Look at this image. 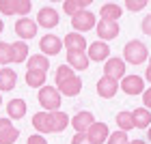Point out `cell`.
I'll use <instances>...</instances> for the list:
<instances>
[{
  "mask_svg": "<svg viewBox=\"0 0 151 144\" xmlns=\"http://www.w3.org/2000/svg\"><path fill=\"white\" fill-rule=\"evenodd\" d=\"M147 6V0H127L125 2V9L127 11H132V13H138V11H142Z\"/></svg>",
  "mask_w": 151,
  "mask_h": 144,
  "instance_id": "33",
  "label": "cell"
},
{
  "mask_svg": "<svg viewBox=\"0 0 151 144\" xmlns=\"http://www.w3.org/2000/svg\"><path fill=\"white\" fill-rule=\"evenodd\" d=\"M119 88L125 95H132V97L142 95L145 93V78H140V75H125V78L119 82Z\"/></svg>",
  "mask_w": 151,
  "mask_h": 144,
  "instance_id": "5",
  "label": "cell"
},
{
  "mask_svg": "<svg viewBox=\"0 0 151 144\" xmlns=\"http://www.w3.org/2000/svg\"><path fill=\"white\" fill-rule=\"evenodd\" d=\"M37 101L41 103L43 112H58L60 103H63V95L58 93L56 86H43V88H39Z\"/></svg>",
  "mask_w": 151,
  "mask_h": 144,
  "instance_id": "1",
  "label": "cell"
},
{
  "mask_svg": "<svg viewBox=\"0 0 151 144\" xmlns=\"http://www.w3.org/2000/svg\"><path fill=\"white\" fill-rule=\"evenodd\" d=\"M11 60H13V65H19V63L28 60V45H26V41L11 43Z\"/></svg>",
  "mask_w": 151,
  "mask_h": 144,
  "instance_id": "20",
  "label": "cell"
},
{
  "mask_svg": "<svg viewBox=\"0 0 151 144\" xmlns=\"http://www.w3.org/2000/svg\"><path fill=\"white\" fill-rule=\"evenodd\" d=\"M95 26H97V17L93 11H82L71 17V28L73 32H80V35H84L86 30H95Z\"/></svg>",
  "mask_w": 151,
  "mask_h": 144,
  "instance_id": "3",
  "label": "cell"
},
{
  "mask_svg": "<svg viewBox=\"0 0 151 144\" xmlns=\"http://www.w3.org/2000/svg\"><path fill=\"white\" fill-rule=\"evenodd\" d=\"M37 30H39V26L35 19H30V17H19L17 22H15V35L22 39V41H28L37 35Z\"/></svg>",
  "mask_w": 151,
  "mask_h": 144,
  "instance_id": "9",
  "label": "cell"
},
{
  "mask_svg": "<svg viewBox=\"0 0 151 144\" xmlns=\"http://www.w3.org/2000/svg\"><path fill=\"white\" fill-rule=\"evenodd\" d=\"M2 30H4V22L0 19V35H2Z\"/></svg>",
  "mask_w": 151,
  "mask_h": 144,
  "instance_id": "42",
  "label": "cell"
},
{
  "mask_svg": "<svg viewBox=\"0 0 151 144\" xmlns=\"http://www.w3.org/2000/svg\"><path fill=\"white\" fill-rule=\"evenodd\" d=\"M11 43H4V41H0V65L6 67L11 65Z\"/></svg>",
  "mask_w": 151,
  "mask_h": 144,
  "instance_id": "29",
  "label": "cell"
},
{
  "mask_svg": "<svg viewBox=\"0 0 151 144\" xmlns=\"http://www.w3.org/2000/svg\"><path fill=\"white\" fill-rule=\"evenodd\" d=\"M88 4H91V0H65L63 2V11L69 17H73V15H78V13L86 11Z\"/></svg>",
  "mask_w": 151,
  "mask_h": 144,
  "instance_id": "24",
  "label": "cell"
},
{
  "mask_svg": "<svg viewBox=\"0 0 151 144\" xmlns=\"http://www.w3.org/2000/svg\"><path fill=\"white\" fill-rule=\"evenodd\" d=\"M71 144H93V142L88 140V135L84 131V133H76L73 138H71Z\"/></svg>",
  "mask_w": 151,
  "mask_h": 144,
  "instance_id": "35",
  "label": "cell"
},
{
  "mask_svg": "<svg viewBox=\"0 0 151 144\" xmlns=\"http://www.w3.org/2000/svg\"><path fill=\"white\" fill-rule=\"evenodd\" d=\"M149 58V50L142 41H127L125 47H123V60L129 65H142Z\"/></svg>",
  "mask_w": 151,
  "mask_h": 144,
  "instance_id": "2",
  "label": "cell"
},
{
  "mask_svg": "<svg viewBox=\"0 0 151 144\" xmlns=\"http://www.w3.org/2000/svg\"><path fill=\"white\" fill-rule=\"evenodd\" d=\"M140 28H142V32H145L147 37H151V13H149V15H145V19H142V24H140Z\"/></svg>",
  "mask_w": 151,
  "mask_h": 144,
  "instance_id": "36",
  "label": "cell"
},
{
  "mask_svg": "<svg viewBox=\"0 0 151 144\" xmlns=\"http://www.w3.org/2000/svg\"><path fill=\"white\" fill-rule=\"evenodd\" d=\"M132 118H134V127L136 129H149V125H151V110L136 108L132 112Z\"/></svg>",
  "mask_w": 151,
  "mask_h": 144,
  "instance_id": "22",
  "label": "cell"
},
{
  "mask_svg": "<svg viewBox=\"0 0 151 144\" xmlns=\"http://www.w3.org/2000/svg\"><path fill=\"white\" fill-rule=\"evenodd\" d=\"M149 67H151V54H149Z\"/></svg>",
  "mask_w": 151,
  "mask_h": 144,
  "instance_id": "45",
  "label": "cell"
},
{
  "mask_svg": "<svg viewBox=\"0 0 151 144\" xmlns=\"http://www.w3.org/2000/svg\"><path fill=\"white\" fill-rule=\"evenodd\" d=\"M0 108H2V95H0Z\"/></svg>",
  "mask_w": 151,
  "mask_h": 144,
  "instance_id": "44",
  "label": "cell"
},
{
  "mask_svg": "<svg viewBox=\"0 0 151 144\" xmlns=\"http://www.w3.org/2000/svg\"><path fill=\"white\" fill-rule=\"evenodd\" d=\"M86 135H88V140H91L93 144H104L108 140V135H110V131H108L106 123H97V120H95L91 125V129L86 131Z\"/></svg>",
  "mask_w": 151,
  "mask_h": 144,
  "instance_id": "16",
  "label": "cell"
},
{
  "mask_svg": "<svg viewBox=\"0 0 151 144\" xmlns=\"http://www.w3.org/2000/svg\"><path fill=\"white\" fill-rule=\"evenodd\" d=\"M52 123H54V133H60V131H65L67 125H71V120H69V116H67L65 112H52Z\"/></svg>",
  "mask_w": 151,
  "mask_h": 144,
  "instance_id": "26",
  "label": "cell"
},
{
  "mask_svg": "<svg viewBox=\"0 0 151 144\" xmlns=\"http://www.w3.org/2000/svg\"><path fill=\"white\" fill-rule=\"evenodd\" d=\"M17 138H19V129L9 127V129H4V131L0 133V144H15Z\"/></svg>",
  "mask_w": 151,
  "mask_h": 144,
  "instance_id": "28",
  "label": "cell"
},
{
  "mask_svg": "<svg viewBox=\"0 0 151 144\" xmlns=\"http://www.w3.org/2000/svg\"><path fill=\"white\" fill-rule=\"evenodd\" d=\"M26 144H47V142H45V138L41 133H32L30 138L26 140Z\"/></svg>",
  "mask_w": 151,
  "mask_h": 144,
  "instance_id": "37",
  "label": "cell"
},
{
  "mask_svg": "<svg viewBox=\"0 0 151 144\" xmlns=\"http://www.w3.org/2000/svg\"><path fill=\"white\" fill-rule=\"evenodd\" d=\"M121 15H123V6L119 2H104L99 6V19H104V22H116L119 24Z\"/></svg>",
  "mask_w": 151,
  "mask_h": 144,
  "instance_id": "14",
  "label": "cell"
},
{
  "mask_svg": "<svg viewBox=\"0 0 151 144\" xmlns=\"http://www.w3.org/2000/svg\"><path fill=\"white\" fill-rule=\"evenodd\" d=\"M6 116L13 120V118H24L26 116V101L24 99H11L6 103Z\"/></svg>",
  "mask_w": 151,
  "mask_h": 144,
  "instance_id": "23",
  "label": "cell"
},
{
  "mask_svg": "<svg viewBox=\"0 0 151 144\" xmlns=\"http://www.w3.org/2000/svg\"><path fill=\"white\" fill-rule=\"evenodd\" d=\"M116 91H119V82L116 80H110V78H99V82H97V95L101 99H112L114 95H116Z\"/></svg>",
  "mask_w": 151,
  "mask_h": 144,
  "instance_id": "15",
  "label": "cell"
},
{
  "mask_svg": "<svg viewBox=\"0 0 151 144\" xmlns=\"http://www.w3.org/2000/svg\"><path fill=\"white\" fill-rule=\"evenodd\" d=\"M125 60L123 58H119V56H110L104 63V75L106 78H110V80H123L125 78Z\"/></svg>",
  "mask_w": 151,
  "mask_h": 144,
  "instance_id": "4",
  "label": "cell"
},
{
  "mask_svg": "<svg viewBox=\"0 0 151 144\" xmlns=\"http://www.w3.org/2000/svg\"><path fill=\"white\" fill-rule=\"evenodd\" d=\"M129 144H147L145 140H134V142H129Z\"/></svg>",
  "mask_w": 151,
  "mask_h": 144,
  "instance_id": "41",
  "label": "cell"
},
{
  "mask_svg": "<svg viewBox=\"0 0 151 144\" xmlns=\"http://www.w3.org/2000/svg\"><path fill=\"white\" fill-rule=\"evenodd\" d=\"M106 144H129V140H127V133L125 131H112L110 135H108V140H106Z\"/></svg>",
  "mask_w": 151,
  "mask_h": 144,
  "instance_id": "31",
  "label": "cell"
},
{
  "mask_svg": "<svg viewBox=\"0 0 151 144\" xmlns=\"http://www.w3.org/2000/svg\"><path fill=\"white\" fill-rule=\"evenodd\" d=\"M26 67H28V71H43V73H47V69H50V58L43 56V54H32V56L26 60Z\"/></svg>",
  "mask_w": 151,
  "mask_h": 144,
  "instance_id": "21",
  "label": "cell"
},
{
  "mask_svg": "<svg viewBox=\"0 0 151 144\" xmlns=\"http://www.w3.org/2000/svg\"><path fill=\"white\" fill-rule=\"evenodd\" d=\"M17 84V73L9 69V67H2L0 69V93H9L13 91Z\"/></svg>",
  "mask_w": 151,
  "mask_h": 144,
  "instance_id": "18",
  "label": "cell"
},
{
  "mask_svg": "<svg viewBox=\"0 0 151 144\" xmlns=\"http://www.w3.org/2000/svg\"><path fill=\"white\" fill-rule=\"evenodd\" d=\"M9 127H13V125H11V118H9V116H4V118H0V133H2L4 129H9Z\"/></svg>",
  "mask_w": 151,
  "mask_h": 144,
  "instance_id": "39",
  "label": "cell"
},
{
  "mask_svg": "<svg viewBox=\"0 0 151 144\" xmlns=\"http://www.w3.org/2000/svg\"><path fill=\"white\" fill-rule=\"evenodd\" d=\"M37 26L39 28H56L60 22V15L54 6H43L41 11H37Z\"/></svg>",
  "mask_w": 151,
  "mask_h": 144,
  "instance_id": "6",
  "label": "cell"
},
{
  "mask_svg": "<svg viewBox=\"0 0 151 144\" xmlns=\"http://www.w3.org/2000/svg\"><path fill=\"white\" fill-rule=\"evenodd\" d=\"M147 138H149V142H151V125H149V131H147Z\"/></svg>",
  "mask_w": 151,
  "mask_h": 144,
  "instance_id": "43",
  "label": "cell"
},
{
  "mask_svg": "<svg viewBox=\"0 0 151 144\" xmlns=\"http://www.w3.org/2000/svg\"><path fill=\"white\" fill-rule=\"evenodd\" d=\"M39 47H41V54L43 56H56V54H60V50H63V39L56 37V35H45L41 37L39 41Z\"/></svg>",
  "mask_w": 151,
  "mask_h": 144,
  "instance_id": "8",
  "label": "cell"
},
{
  "mask_svg": "<svg viewBox=\"0 0 151 144\" xmlns=\"http://www.w3.org/2000/svg\"><path fill=\"white\" fill-rule=\"evenodd\" d=\"M86 54H88V60H93V63H106L108 58H110V45L106 43V41H95V43H88L86 47Z\"/></svg>",
  "mask_w": 151,
  "mask_h": 144,
  "instance_id": "7",
  "label": "cell"
},
{
  "mask_svg": "<svg viewBox=\"0 0 151 144\" xmlns=\"http://www.w3.org/2000/svg\"><path fill=\"white\" fill-rule=\"evenodd\" d=\"M116 118V127L121 129V131H132L134 129V118H132V112H119L114 116Z\"/></svg>",
  "mask_w": 151,
  "mask_h": 144,
  "instance_id": "27",
  "label": "cell"
},
{
  "mask_svg": "<svg viewBox=\"0 0 151 144\" xmlns=\"http://www.w3.org/2000/svg\"><path fill=\"white\" fill-rule=\"evenodd\" d=\"M93 123H95V116L91 112H78L71 118V127L76 129V133H84V131L91 129Z\"/></svg>",
  "mask_w": 151,
  "mask_h": 144,
  "instance_id": "17",
  "label": "cell"
},
{
  "mask_svg": "<svg viewBox=\"0 0 151 144\" xmlns=\"http://www.w3.org/2000/svg\"><path fill=\"white\" fill-rule=\"evenodd\" d=\"M30 9H32V2H30V0H15V15L28 17Z\"/></svg>",
  "mask_w": 151,
  "mask_h": 144,
  "instance_id": "30",
  "label": "cell"
},
{
  "mask_svg": "<svg viewBox=\"0 0 151 144\" xmlns=\"http://www.w3.org/2000/svg\"><path fill=\"white\" fill-rule=\"evenodd\" d=\"M142 108H147V110H151V86L149 88H145V93H142Z\"/></svg>",
  "mask_w": 151,
  "mask_h": 144,
  "instance_id": "38",
  "label": "cell"
},
{
  "mask_svg": "<svg viewBox=\"0 0 151 144\" xmlns=\"http://www.w3.org/2000/svg\"><path fill=\"white\" fill-rule=\"evenodd\" d=\"M56 88L63 97H76V95L82 93V80L78 75H73L69 80H63V82H56Z\"/></svg>",
  "mask_w": 151,
  "mask_h": 144,
  "instance_id": "12",
  "label": "cell"
},
{
  "mask_svg": "<svg viewBox=\"0 0 151 144\" xmlns=\"http://www.w3.org/2000/svg\"><path fill=\"white\" fill-rule=\"evenodd\" d=\"M76 75V71L71 69L69 65H60L58 69H56V82H63V80H69V78H73Z\"/></svg>",
  "mask_w": 151,
  "mask_h": 144,
  "instance_id": "32",
  "label": "cell"
},
{
  "mask_svg": "<svg viewBox=\"0 0 151 144\" xmlns=\"http://www.w3.org/2000/svg\"><path fill=\"white\" fill-rule=\"evenodd\" d=\"M88 54L82 52V50H69L67 52V65L71 67L73 71H84L88 69Z\"/></svg>",
  "mask_w": 151,
  "mask_h": 144,
  "instance_id": "13",
  "label": "cell"
},
{
  "mask_svg": "<svg viewBox=\"0 0 151 144\" xmlns=\"http://www.w3.org/2000/svg\"><path fill=\"white\" fill-rule=\"evenodd\" d=\"M95 32H97L99 41H106V43H108V41H112V39L119 37L121 28H119L116 22H104V19H99L97 26H95Z\"/></svg>",
  "mask_w": 151,
  "mask_h": 144,
  "instance_id": "10",
  "label": "cell"
},
{
  "mask_svg": "<svg viewBox=\"0 0 151 144\" xmlns=\"http://www.w3.org/2000/svg\"><path fill=\"white\" fill-rule=\"evenodd\" d=\"M145 82H149L151 84V67L147 65V71H145Z\"/></svg>",
  "mask_w": 151,
  "mask_h": 144,
  "instance_id": "40",
  "label": "cell"
},
{
  "mask_svg": "<svg viewBox=\"0 0 151 144\" xmlns=\"http://www.w3.org/2000/svg\"><path fill=\"white\" fill-rule=\"evenodd\" d=\"M32 127L35 131H39L41 135L43 133H54V123H52V112H37L32 114Z\"/></svg>",
  "mask_w": 151,
  "mask_h": 144,
  "instance_id": "11",
  "label": "cell"
},
{
  "mask_svg": "<svg viewBox=\"0 0 151 144\" xmlns=\"http://www.w3.org/2000/svg\"><path fill=\"white\" fill-rule=\"evenodd\" d=\"M63 45L67 47V52H69V50H82V52H84L86 47H88L84 35H80V32H67Z\"/></svg>",
  "mask_w": 151,
  "mask_h": 144,
  "instance_id": "19",
  "label": "cell"
},
{
  "mask_svg": "<svg viewBox=\"0 0 151 144\" xmlns=\"http://www.w3.org/2000/svg\"><path fill=\"white\" fill-rule=\"evenodd\" d=\"M45 75L43 71H26V84L30 88H43L45 86Z\"/></svg>",
  "mask_w": 151,
  "mask_h": 144,
  "instance_id": "25",
  "label": "cell"
},
{
  "mask_svg": "<svg viewBox=\"0 0 151 144\" xmlns=\"http://www.w3.org/2000/svg\"><path fill=\"white\" fill-rule=\"evenodd\" d=\"M0 11L4 15H15V0H0Z\"/></svg>",
  "mask_w": 151,
  "mask_h": 144,
  "instance_id": "34",
  "label": "cell"
}]
</instances>
